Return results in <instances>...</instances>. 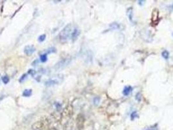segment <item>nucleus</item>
<instances>
[{"mask_svg":"<svg viewBox=\"0 0 173 130\" xmlns=\"http://www.w3.org/2000/svg\"><path fill=\"white\" fill-rule=\"evenodd\" d=\"M72 26L71 23L66 25L62 30L61 31L59 35V38L61 42H64L68 39L70 37H71V35L72 32Z\"/></svg>","mask_w":173,"mask_h":130,"instance_id":"1","label":"nucleus"},{"mask_svg":"<svg viewBox=\"0 0 173 130\" xmlns=\"http://www.w3.org/2000/svg\"><path fill=\"white\" fill-rule=\"evenodd\" d=\"M49 124H50V121L48 118L45 117L42 118L38 122H35L32 125L31 128L33 130H45L48 129Z\"/></svg>","mask_w":173,"mask_h":130,"instance_id":"2","label":"nucleus"},{"mask_svg":"<svg viewBox=\"0 0 173 130\" xmlns=\"http://www.w3.org/2000/svg\"><path fill=\"white\" fill-rule=\"evenodd\" d=\"M63 75L58 74L55 76H53L52 78H49L48 80L45 82V85L46 87H52L55 86V85H59L60 83L63 81Z\"/></svg>","mask_w":173,"mask_h":130,"instance_id":"3","label":"nucleus"},{"mask_svg":"<svg viewBox=\"0 0 173 130\" xmlns=\"http://www.w3.org/2000/svg\"><path fill=\"white\" fill-rule=\"evenodd\" d=\"M70 61H71V59L70 58L63 59L61 60L57 63L55 64L54 66V70L55 71H60L61 70H63L70 63Z\"/></svg>","mask_w":173,"mask_h":130,"instance_id":"4","label":"nucleus"},{"mask_svg":"<svg viewBox=\"0 0 173 130\" xmlns=\"http://www.w3.org/2000/svg\"><path fill=\"white\" fill-rule=\"evenodd\" d=\"M85 124V119L83 115L80 114L78 115L77 119H76V126L78 130L83 129Z\"/></svg>","mask_w":173,"mask_h":130,"instance_id":"5","label":"nucleus"},{"mask_svg":"<svg viewBox=\"0 0 173 130\" xmlns=\"http://www.w3.org/2000/svg\"><path fill=\"white\" fill-rule=\"evenodd\" d=\"M73 114V107L71 105H68L63 109L62 116L63 117L70 118Z\"/></svg>","mask_w":173,"mask_h":130,"instance_id":"6","label":"nucleus"},{"mask_svg":"<svg viewBox=\"0 0 173 130\" xmlns=\"http://www.w3.org/2000/svg\"><path fill=\"white\" fill-rule=\"evenodd\" d=\"M35 46L33 45H28L26 46L24 48V53L27 55H31L33 54V53L35 52Z\"/></svg>","mask_w":173,"mask_h":130,"instance_id":"7","label":"nucleus"},{"mask_svg":"<svg viewBox=\"0 0 173 130\" xmlns=\"http://www.w3.org/2000/svg\"><path fill=\"white\" fill-rule=\"evenodd\" d=\"M80 31L78 28H74L73 29V31L71 35V38L72 41H75L76 40H77V38H78L79 35H80Z\"/></svg>","mask_w":173,"mask_h":130,"instance_id":"8","label":"nucleus"},{"mask_svg":"<svg viewBox=\"0 0 173 130\" xmlns=\"http://www.w3.org/2000/svg\"><path fill=\"white\" fill-rule=\"evenodd\" d=\"M131 91H132V87L131 86H126L123 90V94L124 96H128L131 93Z\"/></svg>","mask_w":173,"mask_h":130,"instance_id":"9","label":"nucleus"},{"mask_svg":"<svg viewBox=\"0 0 173 130\" xmlns=\"http://www.w3.org/2000/svg\"><path fill=\"white\" fill-rule=\"evenodd\" d=\"M32 94V90L31 89H25L23 90L22 95L24 97H29L31 96Z\"/></svg>","mask_w":173,"mask_h":130,"instance_id":"10","label":"nucleus"},{"mask_svg":"<svg viewBox=\"0 0 173 130\" xmlns=\"http://www.w3.org/2000/svg\"><path fill=\"white\" fill-rule=\"evenodd\" d=\"M40 59L41 61V62H42V63H45V62L47 61L48 60V56H47V54H42L40 56Z\"/></svg>","mask_w":173,"mask_h":130,"instance_id":"11","label":"nucleus"},{"mask_svg":"<svg viewBox=\"0 0 173 130\" xmlns=\"http://www.w3.org/2000/svg\"><path fill=\"white\" fill-rule=\"evenodd\" d=\"M46 38V35L45 34L41 35L39 37V38H38V40H39V42H42L45 40Z\"/></svg>","mask_w":173,"mask_h":130,"instance_id":"12","label":"nucleus"},{"mask_svg":"<svg viewBox=\"0 0 173 130\" xmlns=\"http://www.w3.org/2000/svg\"><path fill=\"white\" fill-rule=\"evenodd\" d=\"M2 81L5 84H7L8 82H9V78H8V76H5L4 77H2Z\"/></svg>","mask_w":173,"mask_h":130,"instance_id":"13","label":"nucleus"},{"mask_svg":"<svg viewBox=\"0 0 173 130\" xmlns=\"http://www.w3.org/2000/svg\"><path fill=\"white\" fill-rule=\"evenodd\" d=\"M56 50H57L56 48H54V47H52V48H49L48 49H47L46 54H52V53L56 52Z\"/></svg>","mask_w":173,"mask_h":130,"instance_id":"14","label":"nucleus"},{"mask_svg":"<svg viewBox=\"0 0 173 130\" xmlns=\"http://www.w3.org/2000/svg\"><path fill=\"white\" fill-rule=\"evenodd\" d=\"M169 56V53L167 51H163L162 53V57L165 59H168Z\"/></svg>","mask_w":173,"mask_h":130,"instance_id":"15","label":"nucleus"},{"mask_svg":"<svg viewBox=\"0 0 173 130\" xmlns=\"http://www.w3.org/2000/svg\"><path fill=\"white\" fill-rule=\"evenodd\" d=\"M28 73L29 74H30L31 76H34L35 73H36V72L34 70H32V69H30L28 70Z\"/></svg>","mask_w":173,"mask_h":130,"instance_id":"16","label":"nucleus"},{"mask_svg":"<svg viewBox=\"0 0 173 130\" xmlns=\"http://www.w3.org/2000/svg\"><path fill=\"white\" fill-rule=\"evenodd\" d=\"M27 77H28L27 74H25V73H24V74H23L22 76L21 77V78H20L19 81H20V82H22L23 80H25V79L26 78H27Z\"/></svg>","mask_w":173,"mask_h":130,"instance_id":"17","label":"nucleus"},{"mask_svg":"<svg viewBox=\"0 0 173 130\" xmlns=\"http://www.w3.org/2000/svg\"><path fill=\"white\" fill-rule=\"evenodd\" d=\"M136 112H133V113L131 114V117H132V119H133V118H136V115H135V114H136Z\"/></svg>","mask_w":173,"mask_h":130,"instance_id":"18","label":"nucleus"},{"mask_svg":"<svg viewBox=\"0 0 173 130\" xmlns=\"http://www.w3.org/2000/svg\"><path fill=\"white\" fill-rule=\"evenodd\" d=\"M49 130H59V129H56V128H51V129H49Z\"/></svg>","mask_w":173,"mask_h":130,"instance_id":"19","label":"nucleus"},{"mask_svg":"<svg viewBox=\"0 0 173 130\" xmlns=\"http://www.w3.org/2000/svg\"><path fill=\"white\" fill-rule=\"evenodd\" d=\"M1 99H2V98H0V101H1Z\"/></svg>","mask_w":173,"mask_h":130,"instance_id":"20","label":"nucleus"}]
</instances>
